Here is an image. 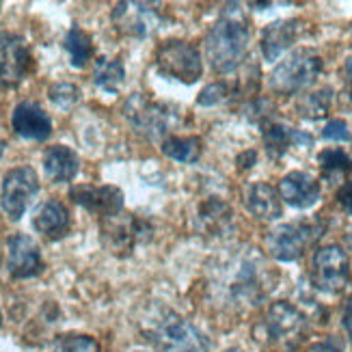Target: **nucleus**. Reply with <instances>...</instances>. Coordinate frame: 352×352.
Returning <instances> with one entry per match:
<instances>
[{
    "instance_id": "1",
    "label": "nucleus",
    "mask_w": 352,
    "mask_h": 352,
    "mask_svg": "<svg viewBox=\"0 0 352 352\" xmlns=\"http://www.w3.org/2000/svg\"><path fill=\"white\" fill-rule=\"evenodd\" d=\"M249 39L251 33L247 18L238 5H229L206 37V52L212 67L221 74L234 72L249 50Z\"/></svg>"
},
{
    "instance_id": "2",
    "label": "nucleus",
    "mask_w": 352,
    "mask_h": 352,
    "mask_svg": "<svg viewBox=\"0 0 352 352\" xmlns=\"http://www.w3.org/2000/svg\"><path fill=\"white\" fill-rule=\"evenodd\" d=\"M145 335L160 352H210L204 333L177 314H166Z\"/></svg>"
},
{
    "instance_id": "3",
    "label": "nucleus",
    "mask_w": 352,
    "mask_h": 352,
    "mask_svg": "<svg viewBox=\"0 0 352 352\" xmlns=\"http://www.w3.org/2000/svg\"><path fill=\"white\" fill-rule=\"evenodd\" d=\"M322 72V58H320L314 50H294L285 60L272 69L270 74V89L274 94L289 96L296 91L309 87L318 74Z\"/></svg>"
},
{
    "instance_id": "4",
    "label": "nucleus",
    "mask_w": 352,
    "mask_h": 352,
    "mask_svg": "<svg viewBox=\"0 0 352 352\" xmlns=\"http://www.w3.org/2000/svg\"><path fill=\"white\" fill-rule=\"evenodd\" d=\"M156 67L162 76H169V78L184 82V85L197 82L204 74V63H201L199 50L195 45L186 41H177V39L164 41L158 45Z\"/></svg>"
},
{
    "instance_id": "5",
    "label": "nucleus",
    "mask_w": 352,
    "mask_h": 352,
    "mask_svg": "<svg viewBox=\"0 0 352 352\" xmlns=\"http://www.w3.org/2000/svg\"><path fill=\"white\" fill-rule=\"evenodd\" d=\"M37 192L39 177L33 166H15L3 177V192H0L3 212L11 221H20Z\"/></svg>"
},
{
    "instance_id": "6",
    "label": "nucleus",
    "mask_w": 352,
    "mask_h": 352,
    "mask_svg": "<svg viewBox=\"0 0 352 352\" xmlns=\"http://www.w3.org/2000/svg\"><path fill=\"white\" fill-rule=\"evenodd\" d=\"M311 281L322 292H342L350 281V262L338 244L318 249L311 262Z\"/></svg>"
},
{
    "instance_id": "7",
    "label": "nucleus",
    "mask_w": 352,
    "mask_h": 352,
    "mask_svg": "<svg viewBox=\"0 0 352 352\" xmlns=\"http://www.w3.org/2000/svg\"><path fill=\"white\" fill-rule=\"evenodd\" d=\"M33 69V54L24 37L0 30V89H15Z\"/></svg>"
},
{
    "instance_id": "8",
    "label": "nucleus",
    "mask_w": 352,
    "mask_h": 352,
    "mask_svg": "<svg viewBox=\"0 0 352 352\" xmlns=\"http://www.w3.org/2000/svg\"><path fill=\"white\" fill-rule=\"evenodd\" d=\"M124 113L130 119V124L139 132H143L145 136H149V139L162 136L175 121V113H171L169 106L158 104L154 100H147L141 94H134L128 98V102L124 106Z\"/></svg>"
},
{
    "instance_id": "9",
    "label": "nucleus",
    "mask_w": 352,
    "mask_h": 352,
    "mask_svg": "<svg viewBox=\"0 0 352 352\" xmlns=\"http://www.w3.org/2000/svg\"><path fill=\"white\" fill-rule=\"evenodd\" d=\"M316 229L309 223H285L272 229L266 238L268 251L279 262H294L298 259L305 249L309 247V242L316 238Z\"/></svg>"
},
{
    "instance_id": "10",
    "label": "nucleus",
    "mask_w": 352,
    "mask_h": 352,
    "mask_svg": "<svg viewBox=\"0 0 352 352\" xmlns=\"http://www.w3.org/2000/svg\"><path fill=\"white\" fill-rule=\"evenodd\" d=\"M69 197L74 204L85 208L89 214L100 219L117 217L124 210V192L117 186L104 184V186H94V184H78L69 190Z\"/></svg>"
},
{
    "instance_id": "11",
    "label": "nucleus",
    "mask_w": 352,
    "mask_h": 352,
    "mask_svg": "<svg viewBox=\"0 0 352 352\" xmlns=\"http://www.w3.org/2000/svg\"><path fill=\"white\" fill-rule=\"evenodd\" d=\"M266 331L272 338V342L292 348L302 340L305 331H307V318H305L294 305L279 300L268 309Z\"/></svg>"
},
{
    "instance_id": "12",
    "label": "nucleus",
    "mask_w": 352,
    "mask_h": 352,
    "mask_svg": "<svg viewBox=\"0 0 352 352\" xmlns=\"http://www.w3.org/2000/svg\"><path fill=\"white\" fill-rule=\"evenodd\" d=\"M111 20L124 35L143 39L160 26V13L149 3H119L111 13Z\"/></svg>"
},
{
    "instance_id": "13",
    "label": "nucleus",
    "mask_w": 352,
    "mask_h": 352,
    "mask_svg": "<svg viewBox=\"0 0 352 352\" xmlns=\"http://www.w3.org/2000/svg\"><path fill=\"white\" fill-rule=\"evenodd\" d=\"M147 238V227L134 217L117 214L111 219H102V242L115 255H128L134 244Z\"/></svg>"
},
{
    "instance_id": "14",
    "label": "nucleus",
    "mask_w": 352,
    "mask_h": 352,
    "mask_svg": "<svg viewBox=\"0 0 352 352\" xmlns=\"http://www.w3.org/2000/svg\"><path fill=\"white\" fill-rule=\"evenodd\" d=\"M7 268L13 279H33L43 270V257L33 238L15 234L7 242Z\"/></svg>"
},
{
    "instance_id": "15",
    "label": "nucleus",
    "mask_w": 352,
    "mask_h": 352,
    "mask_svg": "<svg viewBox=\"0 0 352 352\" xmlns=\"http://www.w3.org/2000/svg\"><path fill=\"white\" fill-rule=\"evenodd\" d=\"M11 126L15 134L28 141H45L52 134V119L37 102H20L15 106Z\"/></svg>"
},
{
    "instance_id": "16",
    "label": "nucleus",
    "mask_w": 352,
    "mask_h": 352,
    "mask_svg": "<svg viewBox=\"0 0 352 352\" xmlns=\"http://www.w3.org/2000/svg\"><path fill=\"white\" fill-rule=\"evenodd\" d=\"M279 197L287 206L307 210L320 199V184L305 171H292L279 182Z\"/></svg>"
},
{
    "instance_id": "17",
    "label": "nucleus",
    "mask_w": 352,
    "mask_h": 352,
    "mask_svg": "<svg viewBox=\"0 0 352 352\" xmlns=\"http://www.w3.org/2000/svg\"><path fill=\"white\" fill-rule=\"evenodd\" d=\"M80 171V156L67 145H52L43 151V173L50 182H72Z\"/></svg>"
},
{
    "instance_id": "18",
    "label": "nucleus",
    "mask_w": 352,
    "mask_h": 352,
    "mask_svg": "<svg viewBox=\"0 0 352 352\" xmlns=\"http://www.w3.org/2000/svg\"><path fill=\"white\" fill-rule=\"evenodd\" d=\"M33 227L41 236L50 240L63 238L69 232V212L63 204L56 201V199H48V201H43L35 210Z\"/></svg>"
},
{
    "instance_id": "19",
    "label": "nucleus",
    "mask_w": 352,
    "mask_h": 352,
    "mask_svg": "<svg viewBox=\"0 0 352 352\" xmlns=\"http://www.w3.org/2000/svg\"><path fill=\"white\" fill-rule=\"evenodd\" d=\"M298 35V20H279L264 28L262 33V52L266 60H277Z\"/></svg>"
},
{
    "instance_id": "20",
    "label": "nucleus",
    "mask_w": 352,
    "mask_h": 352,
    "mask_svg": "<svg viewBox=\"0 0 352 352\" xmlns=\"http://www.w3.org/2000/svg\"><path fill=\"white\" fill-rule=\"evenodd\" d=\"M279 199L281 197L270 184L257 182L247 190V210L259 221H277L283 214Z\"/></svg>"
},
{
    "instance_id": "21",
    "label": "nucleus",
    "mask_w": 352,
    "mask_h": 352,
    "mask_svg": "<svg viewBox=\"0 0 352 352\" xmlns=\"http://www.w3.org/2000/svg\"><path fill=\"white\" fill-rule=\"evenodd\" d=\"M292 143H314V139L307 134L289 130L281 124H268L264 128V145H266L268 156L281 158Z\"/></svg>"
},
{
    "instance_id": "22",
    "label": "nucleus",
    "mask_w": 352,
    "mask_h": 352,
    "mask_svg": "<svg viewBox=\"0 0 352 352\" xmlns=\"http://www.w3.org/2000/svg\"><path fill=\"white\" fill-rule=\"evenodd\" d=\"M63 48L69 56V63L74 67L82 69L91 58H94V39H91V35L87 33V30H82L80 26H72L67 30V35L63 39Z\"/></svg>"
},
{
    "instance_id": "23",
    "label": "nucleus",
    "mask_w": 352,
    "mask_h": 352,
    "mask_svg": "<svg viewBox=\"0 0 352 352\" xmlns=\"http://www.w3.org/2000/svg\"><path fill=\"white\" fill-rule=\"evenodd\" d=\"M126 80V67L119 58H98L96 69H94V82L98 89L106 91V94H117L119 87Z\"/></svg>"
},
{
    "instance_id": "24",
    "label": "nucleus",
    "mask_w": 352,
    "mask_h": 352,
    "mask_svg": "<svg viewBox=\"0 0 352 352\" xmlns=\"http://www.w3.org/2000/svg\"><path fill=\"white\" fill-rule=\"evenodd\" d=\"M162 154L177 162H197L201 154V139L197 136H166L162 141Z\"/></svg>"
},
{
    "instance_id": "25",
    "label": "nucleus",
    "mask_w": 352,
    "mask_h": 352,
    "mask_svg": "<svg viewBox=\"0 0 352 352\" xmlns=\"http://www.w3.org/2000/svg\"><path fill=\"white\" fill-rule=\"evenodd\" d=\"M333 102V91L331 89H320L316 94L302 96L298 102V113L307 119H322Z\"/></svg>"
},
{
    "instance_id": "26",
    "label": "nucleus",
    "mask_w": 352,
    "mask_h": 352,
    "mask_svg": "<svg viewBox=\"0 0 352 352\" xmlns=\"http://www.w3.org/2000/svg\"><path fill=\"white\" fill-rule=\"evenodd\" d=\"M229 217H232V212H229V208L223 201H219V199H212V201L204 204L201 208V223L214 234L225 232V227L232 223Z\"/></svg>"
},
{
    "instance_id": "27",
    "label": "nucleus",
    "mask_w": 352,
    "mask_h": 352,
    "mask_svg": "<svg viewBox=\"0 0 352 352\" xmlns=\"http://www.w3.org/2000/svg\"><path fill=\"white\" fill-rule=\"evenodd\" d=\"M318 162H320V169H322L327 175L331 173H348L352 171V160L348 158V154L344 149H324L320 151L318 156Z\"/></svg>"
},
{
    "instance_id": "28",
    "label": "nucleus",
    "mask_w": 352,
    "mask_h": 352,
    "mask_svg": "<svg viewBox=\"0 0 352 352\" xmlns=\"http://www.w3.org/2000/svg\"><path fill=\"white\" fill-rule=\"evenodd\" d=\"M48 98L54 106L63 111H69L72 106L78 104L80 100V89L72 82H54L48 91Z\"/></svg>"
},
{
    "instance_id": "29",
    "label": "nucleus",
    "mask_w": 352,
    "mask_h": 352,
    "mask_svg": "<svg viewBox=\"0 0 352 352\" xmlns=\"http://www.w3.org/2000/svg\"><path fill=\"white\" fill-rule=\"evenodd\" d=\"M54 352H100V344L89 335H67L58 340Z\"/></svg>"
},
{
    "instance_id": "30",
    "label": "nucleus",
    "mask_w": 352,
    "mask_h": 352,
    "mask_svg": "<svg viewBox=\"0 0 352 352\" xmlns=\"http://www.w3.org/2000/svg\"><path fill=\"white\" fill-rule=\"evenodd\" d=\"M227 98H229V87L225 82H212L199 94L197 104L199 106H217V104L225 102Z\"/></svg>"
},
{
    "instance_id": "31",
    "label": "nucleus",
    "mask_w": 352,
    "mask_h": 352,
    "mask_svg": "<svg viewBox=\"0 0 352 352\" xmlns=\"http://www.w3.org/2000/svg\"><path fill=\"white\" fill-rule=\"evenodd\" d=\"M322 136L327 141H348L350 139V130H348V124L344 119H333L327 124V128L322 130Z\"/></svg>"
},
{
    "instance_id": "32",
    "label": "nucleus",
    "mask_w": 352,
    "mask_h": 352,
    "mask_svg": "<svg viewBox=\"0 0 352 352\" xmlns=\"http://www.w3.org/2000/svg\"><path fill=\"white\" fill-rule=\"evenodd\" d=\"M338 204H340L348 214H352V182L344 184V186L338 190Z\"/></svg>"
},
{
    "instance_id": "33",
    "label": "nucleus",
    "mask_w": 352,
    "mask_h": 352,
    "mask_svg": "<svg viewBox=\"0 0 352 352\" xmlns=\"http://www.w3.org/2000/svg\"><path fill=\"white\" fill-rule=\"evenodd\" d=\"M307 352H342V350L331 342H318V344H311Z\"/></svg>"
},
{
    "instance_id": "34",
    "label": "nucleus",
    "mask_w": 352,
    "mask_h": 352,
    "mask_svg": "<svg viewBox=\"0 0 352 352\" xmlns=\"http://www.w3.org/2000/svg\"><path fill=\"white\" fill-rule=\"evenodd\" d=\"M344 329L348 331V335L352 338V298L346 302V311H344Z\"/></svg>"
},
{
    "instance_id": "35",
    "label": "nucleus",
    "mask_w": 352,
    "mask_h": 352,
    "mask_svg": "<svg viewBox=\"0 0 352 352\" xmlns=\"http://www.w3.org/2000/svg\"><path fill=\"white\" fill-rule=\"evenodd\" d=\"M344 76H346V82H348V87L352 89V56L346 60V65H344Z\"/></svg>"
},
{
    "instance_id": "36",
    "label": "nucleus",
    "mask_w": 352,
    "mask_h": 352,
    "mask_svg": "<svg viewBox=\"0 0 352 352\" xmlns=\"http://www.w3.org/2000/svg\"><path fill=\"white\" fill-rule=\"evenodd\" d=\"M225 352H242V350H238V348H229V350H225Z\"/></svg>"
},
{
    "instance_id": "37",
    "label": "nucleus",
    "mask_w": 352,
    "mask_h": 352,
    "mask_svg": "<svg viewBox=\"0 0 352 352\" xmlns=\"http://www.w3.org/2000/svg\"><path fill=\"white\" fill-rule=\"evenodd\" d=\"M0 264H3V251H0Z\"/></svg>"
},
{
    "instance_id": "38",
    "label": "nucleus",
    "mask_w": 352,
    "mask_h": 352,
    "mask_svg": "<svg viewBox=\"0 0 352 352\" xmlns=\"http://www.w3.org/2000/svg\"><path fill=\"white\" fill-rule=\"evenodd\" d=\"M0 324H3V316H0Z\"/></svg>"
},
{
    "instance_id": "39",
    "label": "nucleus",
    "mask_w": 352,
    "mask_h": 352,
    "mask_svg": "<svg viewBox=\"0 0 352 352\" xmlns=\"http://www.w3.org/2000/svg\"><path fill=\"white\" fill-rule=\"evenodd\" d=\"M136 352H141V350H136Z\"/></svg>"
}]
</instances>
